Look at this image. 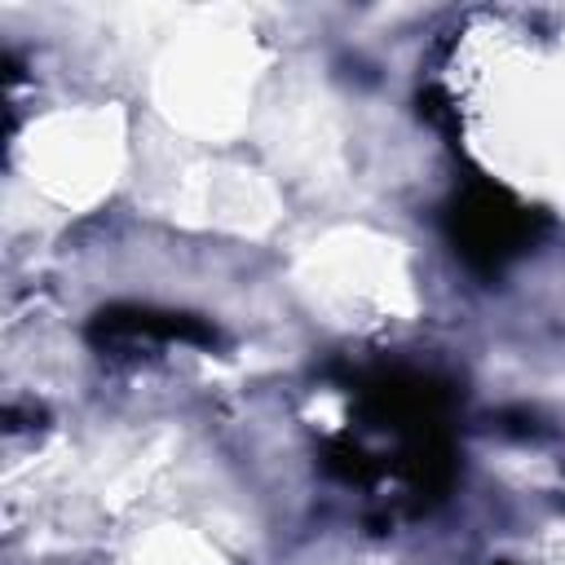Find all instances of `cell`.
Masks as SVG:
<instances>
[{
  "label": "cell",
  "mask_w": 565,
  "mask_h": 565,
  "mask_svg": "<svg viewBox=\"0 0 565 565\" xmlns=\"http://www.w3.org/2000/svg\"><path fill=\"white\" fill-rule=\"evenodd\" d=\"M97 344H124V340H185V344H212L216 331L190 313H159L137 305H110L93 318Z\"/></svg>",
  "instance_id": "cell-2"
},
{
  "label": "cell",
  "mask_w": 565,
  "mask_h": 565,
  "mask_svg": "<svg viewBox=\"0 0 565 565\" xmlns=\"http://www.w3.org/2000/svg\"><path fill=\"white\" fill-rule=\"evenodd\" d=\"M450 238L472 269L494 274L534 243V212L521 207L508 190L490 181H472L450 203Z\"/></svg>",
  "instance_id": "cell-1"
}]
</instances>
